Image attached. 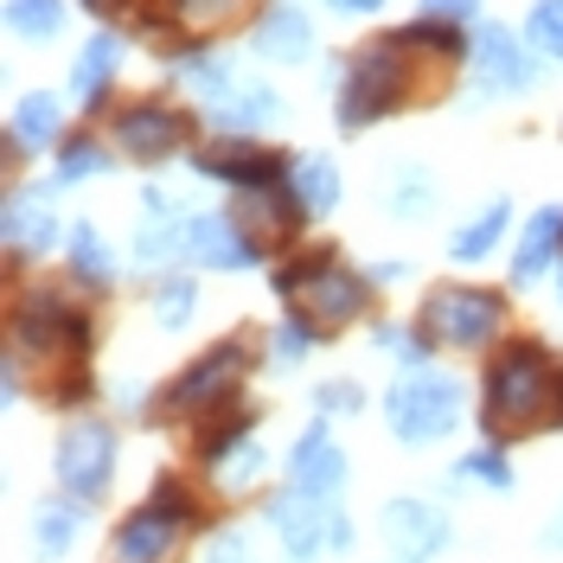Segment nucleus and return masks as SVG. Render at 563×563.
<instances>
[{
  "instance_id": "nucleus-1",
  "label": "nucleus",
  "mask_w": 563,
  "mask_h": 563,
  "mask_svg": "<svg viewBox=\"0 0 563 563\" xmlns=\"http://www.w3.org/2000/svg\"><path fill=\"white\" fill-rule=\"evenodd\" d=\"M558 358L538 346V340H512L499 346V358L481 378V422H487L493 442L506 435H531L544 417H558Z\"/></svg>"
},
{
  "instance_id": "nucleus-2",
  "label": "nucleus",
  "mask_w": 563,
  "mask_h": 563,
  "mask_svg": "<svg viewBox=\"0 0 563 563\" xmlns=\"http://www.w3.org/2000/svg\"><path fill=\"white\" fill-rule=\"evenodd\" d=\"M410 65H417V52L397 33L358 45L346 58L340 97H333V129H340V135H365L372 122H385L390 109H404L410 97H422L417 84H410Z\"/></svg>"
},
{
  "instance_id": "nucleus-3",
  "label": "nucleus",
  "mask_w": 563,
  "mask_h": 563,
  "mask_svg": "<svg viewBox=\"0 0 563 563\" xmlns=\"http://www.w3.org/2000/svg\"><path fill=\"white\" fill-rule=\"evenodd\" d=\"M276 295L295 308V314H308L320 333H327V327H346V320L365 314L372 276L346 269L333 250H295V256L276 269Z\"/></svg>"
},
{
  "instance_id": "nucleus-4",
  "label": "nucleus",
  "mask_w": 563,
  "mask_h": 563,
  "mask_svg": "<svg viewBox=\"0 0 563 563\" xmlns=\"http://www.w3.org/2000/svg\"><path fill=\"white\" fill-rule=\"evenodd\" d=\"M506 295L499 288H481V282H442L429 301H422L417 327L429 333V346H449V352H481L499 340L506 327Z\"/></svg>"
},
{
  "instance_id": "nucleus-5",
  "label": "nucleus",
  "mask_w": 563,
  "mask_h": 563,
  "mask_svg": "<svg viewBox=\"0 0 563 563\" xmlns=\"http://www.w3.org/2000/svg\"><path fill=\"white\" fill-rule=\"evenodd\" d=\"M90 346V314L70 308L65 295L52 288H26L13 301V352L38 358V365H77Z\"/></svg>"
},
{
  "instance_id": "nucleus-6",
  "label": "nucleus",
  "mask_w": 563,
  "mask_h": 563,
  "mask_svg": "<svg viewBox=\"0 0 563 563\" xmlns=\"http://www.w3.org/2000/svg\"><path fill=\"white\" fill-rule=\"evenodd\" d=\"M385 422L397 442H410V449H422V442H442L449 429L461 422V378L455 372H410L404 385H390L385 397Z\"/></svg>"
},
{
  "instance_id": "nucleus-7",
  "label": "nucleus",
  "mask_w": 563,
  "mask_h": 563,
  "mask_svg": "<svg viewBox=\"0 0 563 563\" xmlns=\"http://www.w3.org/2000/svg\"><path fill=\"white\" fill-rule=\"evenodd\" d=\"M186 526H199V499L179 487V481H161V487L115 526V563H161Z\"/></svg>"
},
{
  "instance_id": "nucleus-8",
  "label": "nucleus",
  "mask_w": 563,
  "mask_h": 563,
  "mask_svg": "<svg viewBox=\"0 0 563 563\" xmlns=\"http://www.w3.org/2000/svg\"><path fill=\"white\" fill-rule=\"evenodd\" d=\"M250 372V340H218L211 352H199L174 385L161 390V417H206L224 397H238Z\"/></svg>"
},
{
  "instance_id": "nucleus-9",
  "label": "nucleus",
  "mask_w": 563,
  "mask_h": 563,
  "mask_svg": "<svg viewBox=\"0 0 563 563\" xmlns=\"http://www.w3.org/2000/svg\"><path fill=\"white\" fill-rule=\"evenodd\" d=\"M186 141H192V109H174V103H161V97H135V103L115 109V147H122V161L154 167V161H174Z\"/></svg>"
},
{
  "instance_id": "nucleus-10",
  "label": "nucleus",
  "mask_w": 563,
  "mask_h": 563,
  "mask_svg": "<svg viewBox=\"0 0 563 563\" xmlns=\"http://www.w3.org/2000/svg\"><path fill=\"white\" fill-rule=\"evenodd\" d=\"M109 481H115V429L103 417H77L58 435V487L70 499H103Z\"/></svg>"
},
{
  "instance_id": "nucleus-11",
  "label": "nucleus",
  "mask_w": 563,
  "mask_h": 563,
  "mask_svg": "<svg viewBox=\"0 0 563 563\" xmlns=\"http://www.w3.org/2000/svg\"><path fill=\"white\" fill-rule=\"evenodd\" d=\"M467 65H474L481 97H526L531 84H538V52H531V38H519L512 26H499V20H481V26H474Z\"/></svg>"
},
{
  "instance_id": "nucleus-12",
  "label": "nucleus",
  "mask_w": 563,
  "mask_h": 563,
  "mask_svg": "<svg viewBox=\"0 0 563 563\" xmlns=\"http://www.w3.org/2000/svg\"><path fill=\"white\" fill-rule=\"evenodd\" d=\"M231 218L244 224V238L263 256L282 244H295V231H301V218H308V206H301V192L288 186V174L282 179H263V186H238V199H231Z\"/></svg>"
},
{
  "instance_id": "nucleus-13",
  "label": "nucleus",
  "mask_w": 563,
  "mask_h": 563,
  "mask_svg": "<svg viewBox=\"0 0 563 563\" xmlns=\"http://www.w3.org/2000/svg\"><path fill=\"white\" fill-rule=\"evenodd\" d=\"M192 174L218 179V186H263V179L288 174V154H269L250 135H218L206 147H192Z\"/></svg>"
},
{
  "instance_id": "nucleus-14",
  "label": "nucleus",
  "mask_w": 563,
  "mask_h": 563,
  "mask_svg": "<svg viewBox=\"0 0 563 563\" xmlns=\"http://www.w3.org/2000/svg\"><path fill=\"white\" fill-rule=\"evenodd\" d=\"M269 526H276L282 551L295 563H314L320 551H333V506L314 499V493H301V487H288L269 499Z\"/></svg>"
},
{
  "instance_id": "nucleus-15",
  "label": "nucleus",
  "mask_w": 563,
  "mask_h": 563,
  "mask_svg": "<svg viewBox=\"0 0 563 563\" xmlns=\"http://www.w3.org/2000/svg\"><path fill=\"white\" fill-rule=\"evenodd\" d=\"M179 256L186 263H206V269H250V263H263V250L244 238V224L231 211H186Z\"/></svg>"
},
{
  "instance_id": "nucleus-16",
  "label": "nucleus",
  "mask_w": 563,
  "mask_h": 563,
  "mask_svg": "<svg viewBox=\"0 0 563 563\" xmlns=\"http://www.w3.org/2000/svg\"><path fill=\"white\" fill-rule=\"evenodd\" d=\"M276 115H282V97L263 77H244V70H231V77L206 97V122L218 135H256V129H269Z\"/></svg>"
},
{
  "instance_id": "nucleus-17",
  "label": "nucleus",
  "mask_w": 563,
  "mask_h": 563,
  "mask_svg": "<svg viewBox=\"0 0 563 563\" xmlns=\"http://www.w3.org/2000/svg\"><path fill=\"white\" fill-rule=\"evenodd\" d=\"M333 417H314L301 435H295V455H288V487L314 493V499H333L346 487V455L333 449Z\"/></svg>"
},
{
  "instance_id": "nucleus-18",
  "label": "nucleus",
  "mask_w": 563,
  "mask_h": 563,
  "mask_svg": "<svg viewBox=\"0 0 563 563\" xmlns=\"http://www.w3.org/2000/svg\"><path fill=\"white\" fill-rule=\"evenodd\" d=\"M0 224H7V250H13V263H26V256H45V250L65 238V231H58V218L45 211V192H26V186H13V192H7V211H0Z\"/></svg>"
},
{
  "instance_id": "nucleus-19",
  "label": "nucleus",
  "mask_w": 563,
  "mask_h": 563,
  "mask_svg": "<svg viewBox=\"0 0 563 563\" xmlns=\"http://www.w3.org/2000/svg\"><path fill=\"white\" fill-rule=\"evenodd\" d=\"M385 538L397 544V563H429L449 544V519H435L422 499H390L385 506Z\"/></svg>"
},
{
  "instance_id": "nucleus-20",
  "label": "nucleus",
  "mask_w": 563,
  "mask_h": 563,
  "mask_svg": "<svg viewBox=\"0 0 563 563\" xmlns=\"http://www.w3.org/2000/svg\"><path fill=\"white\" fill-rule=\"evenodd\" d=\"M256 58H269V65H301V58H314V20L301 13V7H269L263 20H256Z\"/></svg>"
},
{
  "instance_id": "nucleus-21",
  "label": "nucleus",
  "mask_w": 563,
  "mask_h": 563,
  "mask_svg": "<svg viewBox=\"0 0 563 563\" xmlns=\"http://www.w3.org/2000/svg\"><path fill=\"white\" fill-rule=\"evenodd\" d=\"M65 135V109L52 90H33V97H20L13 115H7V147L13 154H45V147H58Z\"/></svg>"
},
{
  "instance_id": "nucleus-22",
  "label": "nucleus",
  "mask_w": 563,
  "mask_h": 563,
  "mask_svg": "<svg viewBox=\"0 0 563 563\" xmlns=\"http://www.w3.org/2000/svg\"><path fill=\"white\" fill-rule=\"evenodd\" d=\"M179 238H186V211H179L161 186H147V192H141L135 256H141V263H167V256H179Z\"/></svg>"
},
{
  "instance_id": "nucleus-23",
  "label": "nucleus",
  "mask_w": 563,
  "mask_h": 563,
  "mask_svg": "<svg viewBox=\"0 0 563 563\" xmlns=\"http://www.w3.org/2000/svg\"><path fill=\"white\" fill-rule=\"evenodd\" d=\"M115 70H122V38L97 33L77 58H70V97H77L84 109H97L109 97V84H115Z\"/></svg>"
},
{
  "instance_id": "nucleus-24",
  "label": "nucleus",
  "mask_w": 563,
  "mask_h": 563,
  "mask_svg": "<svg viewBox=\"0 0 563 563\" xmlns=\"http://www.w3.org/2000/svg\"><path fill=\"white\" fill-rule=\"evenodd\" d=\"M563 256V206H544V211H531V224H526V238H519V256H512V282L519 288H531V282L544 276L551 263Z\"/></svg>"
},
{
  "instance_id": "nucleus-25",
  "label": "nucleus",
  "mask_w": 563,
  "mask_h": 563,
  "mask_svg": "<svg viewBox=\"0 0 563 563\" xmlns=\"http://www.w3.org/2000/svg\"><path fill=\"white\" fill-rule=\"evenodd\" d=\"M397 38H404L410 52H422V58H435V65H455V58H467V52H474V38H461V20H442V13L404 20V26H397Z\"/></svg>"
},
{
  "instance_id": "nucleus-26",
  "label": "nucleus",
  "mask_w": 563,
  "mask_h": 563,
  "mask_svg": "<svg viewBox=\"0 0 563 563\" xmlns=\"http://www.w3.org/2000/svg\"><path fill=\"white\" fill-rule=\"evenodd\" d=\"M288 186L301 192L308 218H327V211L340 206V167H333L327 154H295V161H288Z\"/></svg>"
},
{
  "instance_id": "nucleus-27",
  "label": "nucleus",
  "mask_w": 563,
  "mask_h": 563,
  "mask_svg": "<svg viewBox=\"0 0 563 563\" xmlns=\"http://www.w3.org/2000/svg\"><path fill=\"white\" fill-rule=\"evenodd\" d=\"M77 531H84V499H45L33 512V551L38 558H65L70 544H77Z\"/></svg>"
},
{
  "instance_id": "nucleus-28",
  "label": "nucleus",
  "mask_w": 563,
  "mask_h": 563,
  "mask_svg": "<svg viewBox=\"0 0 563 563\" xmlns=\"http://www.w3.org/2000/svg\"><path fill=\"white\" fill-rule=\"evenodd\" d=\"M65 250H70V276L84 282V288H109V282H115V256H109L103 231H97L90 218L65 231Z\"/></svg>"
},
{
  "instance_id": "nucleus-29",
  "label": "nucleus",
  "mask_w": 563,
  "mask_h": 563,
  "mask_svg": "<svg viewBox=\"0 0 563 563\" xmlns=\"http://www.w3.org/2000/svg\"><path fill=\"white\" fill-rule=\"evenodd\" d=\"M250 0H161V13L154 20H141V26H161V20H174V26H186V33H218V26H231L238 13H244Z\"/></svg>"
},
{
  "instance_id": "nucleus-30",
  "label": "nucleus",
  "mask_w": 563,
  "mask_h": 563,
  "mask_svg": "<svg viewBox=\"0 0 563 563\" xmlns=\"http://www.w3.org/2000/svg\"><path fill=\"white\" fill-rule=\"evenodd\" d=\"M506 231H512V206H506V199H493L474 224H461L455 238H449V256H455V263H481V256H493V250H499V238H506Z\"/></svg>"
},
{
  "instance_id": "nucleus-31",
  "label": "nucleus",
  "mask_w": 563,
  "mask_h": 563,
  "mask_svg": "<svg viewBox=\"0 0 563 563\" xmlns=\"http://www.w3.org/2000/svg\"><path fill=\"white\" fill-rule=\"evenodd\" d=\"M7 26L26 45H52L65 33V0H7Z\"/></svg>"
},
{
  "instance_id": "nucleus-32",
  "label": "nucleus",
  "mask_w": 563,
  "mask_h": 563,
  "mask_svg": "<svg viewBox=\"0 0 563 563\" xmlns=\"http://www.w3.org/2000/svg\"><path fill=\"white\" fill-rule=\"evenodd\" d=\"M109 167H115L109 147L84 129V135L58 141V174H52V186H77V179H97V174H109Z\"/></svg>"
},
{
  "instance_id": "nucleus-33",
  "label": "nucleus",
  "mask_w": 563,
  "mask_h": 563,
  "mask_svg": "<svg viewBox=\"0 0 563 563\" xmlns=\"http://www.w3.org/2000/svg\"><path fill=\"white\" fill-rule=\"evenodd\" d=\"M192 308H199V282L192 276H167L154 288V320H161L167 333H179V327L192 320Z\"/></svg>"
},
{
  "instance_id": "nucleus-34",
  "label": "nucleus",
  "mask_w": 563,
  "mask_h": 563,
  "mask_svg": "<svg viewBox=\"0 0 563 563\" xmlns=\"http://www.w3.org/2000/svg\"><path fill=\"white\" fill-rule=\"evenodd\" d=\"M526 38H531V52H538V58H558V65H563V0H531Z\"/></svg>"
},
{
  "instance_id": "nucleus-35",
  "label": "nucleus",
  "mask_w": 563,
  "mask_h": 563,
  "mask_svg": "<svg viewBox=\"0 0 563 563\" xmlns=\"http://www.w3.org/2000/svg\"><path fill=\"white\" fill-rule=\"evenodd\" d=\"M211 474H218V487L224 493H250L256 487V474H263V449H256V442H238L224 461H211Z\"/></svg>"
},
{
  "instance_id": "nucleus-36",
  "label": "nucleus",
  "mask_w": 563,
  "mask_h": 563,
  "mask_svg": "<svg viewBox=\"0 0 563 563\" xmlns=\"http://www.w3.org/2000/svg\"><path fill=\"white\" fill-rule=\"evenodd\" d=\"M320 340V327L308 314H288L276 327V340H269V365H295V358H308V346Z\"/></svg>"
},
{
  "instance_id": "nucleus-37",
  "label": "nucleus",
  "mask_w": 563,
  "mask_h": 563,
  "mask_svg": "<svg viewBox=\"0 0 563 563\" xmlns=\"http://www.w3.org/2000/svg\"><path fill=\"white\" fill-rule=\"evenodd\" d=\"M461 481H481V487H512V467H506V442H493L487 435V449H474V455L461 461Z\"/></svg>"
},
{
  "instance_id": "nucleus-38",
  "label": "nucleus",
  "mask_w": 563,
  "mask_h": 563,
  "mask_svg": "<svg viewBox=\"0 0 563 563\" xmlns=\"http://www.w3.org/2000/svg\"><path fill=\"white\" fill-rule=\"evenodd\" d=\"M372 340H378L385 352H397V358H404L410 372H422V365H429V333H422V327L410 333V327H390V320H385V327H378Z\"/></svg>"
},
{
  "instance_id": "nucleus-39",
  "label": "nucleus",
  "mask_w": 563,
  "mask_h": 563,
  "mask_svg": "<svg viewBox=\"0 0 563 563\" xmlns=\"http://www.w3.org/2000/svg\"><path fill=\"white\" fill-rule=\"evenodd\" d=\"M314 410L320 417H358L365 410V385H352V378H327L314 390Z\"/></svg>"
},
{
  "instance_id": "nucleus-40",
  "label": "nucleus",
  "mask_w": 563,
  "mask_h": 563,
  "mask_svg": "<svg viewBox=\"0 0 563 563\" xmlns=\"http://www.w3.org/2000/svg\"><path fill=\"white\" fill-rule=\"evenodd\" d=\"M390 206L404 211V218H422V211H429V179L410 174L404 186H397V192H390Z\"/></svg>"
},
{
  "instance_id": "nucleus-41",
  "label": "nucleus",
  "mask_w": 563,
  "mask_h": 563,
  "mask_svg": "<svg viewBox=\"0 0 563 563\" xmlns=\"http://www.w3.org/2000/svg\"><path fill=\"white\" fill-rule=\"evenodd\" d=\"M206 563H250V544L238 538V531H224V538L211 544V558H206Z\"/></svg>"
},
{
  "instance_id": "nucleus-42",
  "label": "nucleus",
  "mask_w": 563,
  "mask_h": 563,
  "mask_svg": "<svg viewBox=\"0 0 563 563\" xmlns=\"http://www.w3.org/2000/svg\"><path fill=\"white\" fill-rule=\"evenodd\" d=\"M404 276H410V263H404V256H390V263L372 269V282H404Z\"/></svg>"
},
{
  "instance_id": "nucleus-43",
  "label": "nucleus",
  "mask_w": 563,
  "mask_h": 563,
  "mask_svg": "<svg viewBox=\"0 0 563 563\" xmlns=\"http://www.w3.org/2000/svg\"><path fill=\"white\" fill-rule=\"evenodd\" d=\"M327 7H333V13H378L385 0H327Z\"/></svg>"
},
{
  "instance_id": "nucleus-44",
  "label": "nucleus",
  "mask_w": 563,
  "mask_h": 563,
  "mask_svg": "<svg viewBox=\"0 0 563 563\" xmlns=\"http://www.w3.org/2000/svg\"><path fill=\"white\" fill-rule=\"evenodd\" d=\"M551 422H558V429H563V378H558V417H551Z\"/></svg>"
},
{
  "instance_id": "nucleus-45",
  "label": "nucleus",
  "mask_w": 563,
  "mask_h": 563,
  "mask_svg": "<svg viewBox=\"0 0 563 563\" xmlns=\"http://www.w3.org/2000/svg\"><path fill=\"white\" fill-rule=\"evenodd\" d=\"M422 7H429V13H435V7H442V0H422Z\"/></svg>"
}]
</instances>
